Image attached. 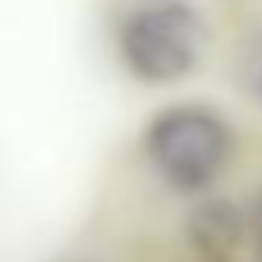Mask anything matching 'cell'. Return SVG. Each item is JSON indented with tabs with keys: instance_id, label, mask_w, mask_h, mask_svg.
Returning <instances> with one entry per match:
<instances>
[{
	"instance_id": "obj_1",
	"label": "cell",
	"mask_w": 262,
	"mask_h": 262,
	"mask_svg": "<svg viewBox=\"0 0 262 262\" xmlns=\"http://www.w3.org/2000/svg\"><path fill=\"white\" fill-rule=\"evenodd\" d=\"M145 155L170 188L204 191L231 155V129L204 105H173L151 117Z\"/></svg>"
},
{
	"instance_id": "obj_2",
	"label": "cell",
	"mask_w": 262,
	"mask_h": 262,
	"mask_svg": "<svg viewBox=\"0 0 262 262\" xmlns=\"http://www.w3.org/2000/svg\"><path fill=\"white\" fill-rule=\"evenodd\" d=\"M204 22L176 0L136 10L120 28V56L126 68L148 83H173L185 77L204 50Z\"/></svg>"
},
{
	"instance_id": "obj_3",
	"label": "cell",
	"mask_w": 262,
	"mask_h": 262,
	"mask_svg": "<svg viewBox=\"0 0 262 262\" xmlns=\"http://www.w3.org/2000/svg\"><path fill=\"white\" fill-rule=\"evenodd\" d=\"M247 228L250 222L234 201L207 198L191 207L185 219V241L198 262H237Z\"/></svg>"
},
{
	"instance_id": "obj_4",
	"label": "cell",
	"mask_w": 262,
	"mask_h": 262,
	"mask_svg": "<svg viewBox=\"0 0 262 262\" xmlns=\"http://www.w3.org/2000/svg\"><path fill=\"white\" fill-rule=\"evenodd\" d=\"M237 74H241V86H244V93H247L253 102L262 105V37H256V40L247 47V53L241 56V68H237Z\"/></svg>"
},
{
	"instance_id": "obj_5",
	"label": "cell",
	"mask_w": 262,
	"mask_h": 262,
	"mask_svg": "<svg viewBox=\"0 0 262 262\" xmlns=\"http://www.w3.org/2000/svg\"><path fill=\"white\" fill-rule=\"evenodd\" d=\"M250 228H253V259L262 262V194L253 204V216H250Z\"/></svg>"
}]
</instances>
